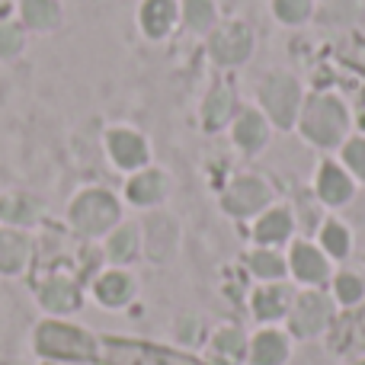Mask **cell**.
I'll list each match as a JSON object with an SVG mask.
<instances>
[{
	"mask_svg": "<svg viewBox=\"0 0 365 365\" xmlns=\"http://www.w3.org/2000/svg\"><path fill=\"white\" fill-rule=\"evenodd\" d=\"M349 128H353V119H349V109L340 96L317 93L304 100L302 115H298V132L308 145L321 148V151H334L346 141Z\"/></svg>",
	"mask_w": 365,
	"mask_h": 365,
	"instance_id": "1",
	"label": "cell"
},
{
	"mask_svg": "<svg viewBox=\"0 0 365 365\" xmlns=\"http://www.w3.org/2000/svg\"><path fill=\"white\" fill-rule=\"evenodd\" d=\"M257 96L269 125L282 128V132L298 125V115H302V106H304V87L295 74H289V71L266 74L257 87Z\"/></svg>",
	"mask_w": 365,
	"mask_h": 365,
	"instance_id": "2",
	"label": "cell"
},
{
	"mask_svg": "<svg viewBox=\"0 0 365 365\" xmlns=\"http://www.w3.org/2000/svg\"><path fill=\"white\" fill-rule=\"evenodd\" d=\"M68 218L81 234L100 237V234H109L119 225L122 208H119V199H115L109 189L90 186L74 195V202H71V208H68Z\"/></svg>",
	"mask_w": 365,
	"mask_h": 365,
	"instance_id": "3",
	"label": "cell"
},
{
	"mask_svg": "<svg viewBox=\"0 0 365 365\" xmlns=\"http://www.w3.org/2000/svg\"><path fill=\"white\" fill-rule=\"evenodd\" d=\"M96 359L103 365H202L189 359V356L173 353V349L128 343V340H103L100 349H96Z\"/></svg>",
	"mask_w": 365,
	"mask_h": 365,
	"instance_id": "4",
	"label": "cell"
},
{
	"mask_svg": "<svg viewBox=\"0 0 365 365\" xmlns=\"http://www.w3.org/2000/svg\"><path fill=\"white\" fill-rule=\"evenodd\" d=\"M36 349L42 356H55V359H93L96 343L90 340L83 330L68 327V324H42L36 330Z\"/></svg>",
	"mask_w": 365,
	"mask_h": 365,
	"instance_id": "5",
	"label": "cell"
},
{
	"mask_svg": "<svg viewBox=\"0 0 365 365\" xmlns=\"http://www.w3.org/2000/svg\"><path fill=\"white\" fill-rule=\"evenodd\" d=\"M208 55H212V61L221 64V68L247 64L253 55L250 26L240 23V19H231V23H225V26H215L212 38H208Z\"/></svg>",
	"mask_w": 365,
	"mask_h": 365,
	"instance_id": "6",
	"label": "cell"
},
{
	"mask_svg": "<svg viewBox=\"0 0 365 365\" xmlns=\"http://www.w3.org/2000/svg\"><path fill=\"white\" fill-rule=\"evenodd\" d=\"M272 202V189L259 177H237L221 195V208L231 218H250V215H263Z\"/></svg>",
	"mask_w": 365,
	"mask_h": 365,
	"instance_id": "7",
	"label": "cell"
},
{
	"mask_svg": "<svg viewBox=\"0 0 365 365\" xmlns=\"http://www.w3.org/2000/svg\"><path fill=\"white\" fill-rule=\"evenodd\" d=\"M106 154L119 170L125 173H138L148 167L151 160V148H148L145 135L135 132V128H109L106 132Z\"/></svg>",
	"mask_w": 365,
	"mask_h": 365,
	"instance_id": "8",
	"label": "cell"
},
{
	"mask_svg": "<svg viewBox=\"0 0 365 365\" xmlns=\"http://www.w3.org/2000/svg\"><path fill=\"white\" fill-rule=\"evenodd\" d=\"M314 189H317V199L330 208H340L349 205L356 195V180L346 173V167L336 164V160H324L314 173Z\"/></svg>",
	"mask_w": 365,
	"mask_h": 365,
	"instance_id": "9",
	"label": "cell"
},
{
	"mask_svg": "<svg viewBox=\"0 0 365 365\" xmlns=\"http://www.w3.org/2000/svg\"><path fill=\"white\" fill-rule=\"evenodd\" d=\"M231 141L244 154H259L269 145V119L263 109H240L231 122Z\"/></svg>",
	"mask_w": 365,
	"mask_h": 365,
	"instance_id": "10",
	"label": "cell"
},
{
	"mask_svg": "<svg viewBox=\"0 0 365 365\" xmlns=\"http://www.w3.org/2000/svg\"><path fill=\"white\" fill-rule=\"evenodd\" d=\"M330 321V302L324 295H317V292H304V295L295 298V304H292V330H295L298 336H314L321 334L324 327H327Z\"/></svg>",
	"mask_w": 365,
	"mask_h": 365,
	"instance_id": "11",
	"label": "cell"
},
{
	"mask_svg": "<svg viewBox=\"0 0 365 365\" xmlns=\"http://www.w3.org/2000/svg\"><path fill=\"white\" fill-rule=\"evenodd\" d=\"M180 19V0H141L138 6V26L151 42H160L173 32Z\"/></svg>",
	"mask_w": 365,
	"mask_h": 365,
	"instance_id": "12",
	"label": "cell"
},
{
	"mask_svg": "<svg viewBox=\"0 0 365 365\" xmlns=\"http://www.w3.org/2000/svg\"><path fill=\"white\" fill-rule=\"evenodd\" d=\"M167 189H170L167 173L158 170V167H145V170H138V173L128 177L125 199L132 202L135 208H151V205H158V202H164Z\"/></svg>",
	"mask_w": 365,
	"mask_h": 365,
	"instance_id": "13",
	"label": "cell"
},
{
	"mask_svg": "<svg viewBox=\"0 0 365 365\" xmlns=\"http://www.w3.org/2000/svg\"><path fill=\"white\" fill-rule=\"evenodd\" d=\"M234 115H237V100H234V90L227 83H215L212 90L202 100V125L208 132H221L225 125H231Z\"/></svg>",
	"mask_w": 365,
	"mask_h": 365,
	"instance_id": "14",
	"label": "cell"
},
{
	"mask_svg": "<svg viewBox=\"0 0 365 365\" xmlns=\"http://www.w3.org/2000/svg\"><path fill=\"white\" fill-rule=\"evenodd\" d=\"M289 266H292V272H295L298 282H308V285L324 282V279H327V272H330L327 257H324V253L317 250L314 244H304V240L292 244Z\"/></svg>",
	"mask_w": 365,
	"mask_h": 365,
	"instance_id": "15",
	"label": "cell"
},
{
	"mask_svg": "<svg viewBox=\"0 0 365 365\" xmlns=\"http://www.w3.org/2000/svg\"><path fill=\"white\" fill-rule=\"evenodd\" d=\"M292 227H295V221H292L289 208H266V212L257 218V225H253V237H257V244L272 247V244L289 240Z\"/></svg>",
	"mask_w": 365,
	"mask_h": 365,
	"instance_id": "16",
	"label": "cell"
},
{
	"mask_svg": "<svg viewBox=\"0 0 365 365\" xmlns=\"http://www.w3.org/2000/svg\"><path fill=\"white\" fill-rule=\"evenodd\" d=\"M19 16L26 29L48 32L61 26V6L58 0H19Z\"/></svg>",
	"mask_w": 365,
	"mask_h": 365,
	"instance_id": "17",
	"label": "cell"
},
{
	"mask_svg": "<svg viewBox=\"0 0 365 365\" xmlns=\"http://www.w3.org/2000/svg\"><path fill=\"white\" fill-rule=\"evenodd\" d=\"M292 311V292L285 285H266V289L253 292V314L259 321H279Z\"/></svg>",
	"mask_w": 365,
	"mask_h": 365,
	"instance_id": "18",
	"label": "cell"
},
{
	"mask_svg": "<svg viewBox=\"0 0 365 365\" xmlns=\"http://www.w3.org/2000/svg\"><path fill=\"white\" fill-rule=\"evenodd\" d=\"M42 304L48 311H55V314H68V311H77L81 308V292H77V285L71 282V279H48V282L42 285Z\"/></svg>",
	"mask_w": 365,
	"mask_h": 365,
	"instance_id": "19",
	"label": "cell"
},
{
	"mask_svg": "<svg viewBox=\"0 0 365 365\" xmlns=\"http://www.w3.org/2000/svg\"><path fill=\"white\" fill-rule=\"evenodd\" d=\"M250 359L253 365H282L289 359V340L279 330H263L250 343Z\"/></svg>",
	"mask_w": 365,
	"mask_h": 365,
	"instance_id": "20",
	"label": "cell"
},
{
	"mask_svg": "<svg viewBox=\"0 0 365 365\" xmlns=\"http://www.w3.org/2000/svg\"><path fill=\"white\" fill-rule=\"evenodd\" d=\"M180 16L189 32L208 36L218 26V6L215 0H180Z\"/></svg>",
	"mask_w": 365,
	"mask_h": 365,
	"instance_id": "21",
	"label": "cell"
},
{
	"mask_svg": "<svg viewBox=\"0 0 365 365\" xmlns=\"http://www.w3.org/2000/svg\"><path fill=\"white\" fill-rule=\"evenodd\" d=\"M29 257V240L19 231L0 227V272H19Z\"/></svg>",
	"mask_w": 365,
	"mask_h": 365,
	"instance_id": "22",
	"label": "cell"
},
{
	"mask_svg": "<svg viewBox=\"0 0 365 365\" xmlns=\"http://www.w3.org/2000/svg\"><path fill=\"white\" fill-rule=\"evenodd\" d=\"M132 292H135V285L125 272H106V276L96 279V298L106 308H122L132 298Z\"/></svg>",
	"mask_w": 365,
	"mask_h": 365,
	"instance_id": "23",
	"label": "cell"
},
{
	"mask_svg": "<svg viewBox=\"0 0 365 365\" xmlns=\"http://www.w3.org/2000/svg\"><path fill=\"white\" fill-rule=\"evenodd\" d=\"M106 253H109V259H115V263H128V259H135V253H138V227L135 225L115 227L106 240Z\"/></svg>",
	"mask_w": 365,
	"mask_h": 365,
	"instance_id": "24",
	"label": "cell"
},
{
	"mask_svg": "<svg viewBox=\"0 0 365 365\" xmlns=\"http://www.w3.org/2000/svg\"><path fill=\"white\" fill-rule=\"evenodd\" d=\"M321 247L324 253H330V257L343 259L349 253V247H353V237H349V227L343 225V221L330 218L327 225L321 227Z\"/></svg>",
	"mask_w": 365,
	"mask_h": 365,
	"instance_id": "25",
	"label": "cell"
},
{
	"mask_svg": "<svg viewBox=\"0 0 365 365\" xmlns=\"http://www.w3.org/2000/svg\"><path fill=\"white\" fill-rule=\"evenodd\" d=\"M212 349L225 362H240V359H244V353H247L244 334H240V330H234V327L218 330V334H215V340H212Z\"/></svg>",
	"mask_w": 365,
	"mask_h": 365,
	"instance_id": "26",
	"label": "cell"
},
{
	"mask_svg": "<svg viewBox=\"0 0 365 365\" xmlns=\"http://www.w3.org/2000/svg\"><path fill=\"white\" fill-rule=\"evenodd\" d=\"M272 13L282 26H302L311 19L314 4L311 0H272Z\"/></svg>",
	"mask_w": 365,
	"mask_h": 365,
	"instance_id": "27",
	"label": "cell"
},
{
	"mask_svg": "<svg viewBox=\"0 0 365 365\" xmlns=\"http://www.w3.org/2000/svg\"><path fill=\"white\" fill-rule=\"evenodd\" d=\"M340 154H343L340 164L346 167L349 177L356 182H365V138H346L340 145Z\"/></svg>",
	"mask_w": 365,
	"mask_h": 365,
	"instance_id": "28",
	"label": "cell"
},
{
	"mask_svg": "<svg viewBox=\"0 0 365 365\" xmlns=\"http://www.w3.org/2000/svg\"><path fill=\"white\" fill-rule=\"evenodd\" d=\"M250 269L257 272L259 279H282L285 276V259L279 257L276 250H253L250 253Z\"/></svg>",
	"mask_w": 365,
	"mask_h": 365,
	"instance_id": "29",
	"label": "cell"
},
{
	"mask_svg": "<svg viewBox=\"0 0 365 365\" xmlns=\"http://www.w3.org/2000/svg\"><path fill=\"white\" fill-rule=\"evenodd\" d=\"M26 48V32L19 23H0V61H13Z\"/></svg>",
	"mask_w": 365,
	"mask_h": 365,
	"instance_id": "30",
	"label": "cell"
},
{
	"mask_svg": "<svg viewBox=\"0 0 365 365\" xmlns=\"http://www.w3.org/2000/svg\"><path fill=\"white\" fill-rule=\"evenodd\" d=\"M0 218L13 221V225L32 221V202L23 199V195H4V199H0Z\"/></svg>",
	"mask_w": 365,
	"mask_h": 365,
	"instance_id": "31",
	"label": "cell"
},
{
	"mask_svg": "<svg viewBox=\"0 0 365 365\" xmlns=\"http://www.w3.org/2000/svg\"><path fill=\"white\" fill-rule=\"evenodd\" d=\"M362 295H365V285H362L359 276H353V272L336 276V298H340L343 304H356Z\"/></svg>",
	"mask_w": 365,
	"mask_h": 365,
	"instance_id": "32",
	"label": "cell"
},
{
	"mask_svg": "<svg viewBox=\"0 0 365 365\" xmlns=\"http://www.w3.org/2000/svg\"><path fill=\"white\" fill-rule=\"evenodd\" d=\"M359 365H365V362H359Z\"/></svg>",
	"mask_w": 365,
	"mask_h": 365,
	"instance_id": "33",
	"label": "cell"
}]
</instances>
